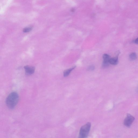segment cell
Returning <instances> with one entry per match:
<instances>
[{
    "mask_svg": "<svg viewBox=\"0 0 138 138\" xmlns=\"http://www.w3.org/2000/svg\"><path fill=\"white\" fill-rule=\"evenodd\" d=\"M134 42L135 44H138V38L135 40Z\"/></svg>",
    "mask_w": 138,
    "mask_h": 138,
    "instance_id": "obj_11",
    "label": "cell"
},
{
    "mask_svg": "<svg viewBox=\"0 0 138 138\" xmlns=\"http://www.w3.org/2000/svg\"><path fill=\"white\" fill-rule=\"evenodd\" d=\"M26 73L27 74L31 75L33 74L35 70V68L31 66H27L24 67Z\"/></svg>",
    "mask_w": 138,
    "mask_h": 138,
    "instance_id": "obj_5",
    "label": "cell"
},
{
    "mask_svg": "<svg viewBox=\"0 0 138 138\" xmlns=\"http://www.w3.org/2000/svg\"><path fill=\"white\" fill-rule=\"evenodd\" d=\"M76 67V66H74L72 68L65 70L64 72V77H67L71 73V71H73Z\"/></svg>",
    "mask_w": 138,
    "mask_h": 138,
    "instance_id": "obj_7",
    "label": "cell"
},
{
    "mask_svg": "<svg viewBox=\"0 0 138 138\" xmlns=\"http://www.w3.org/2000/svg\"></svg>",
    "mask_w": 138,
    "mask_h": 138,
    "instance_id": "obj_12",
    "label": "cell"
},
{
    "mask_svg": "<svg viewBox=\"0 0 138 138\" xmlns=\"http://www.w3.org/2000/svg\"><path fill=\"white\" fill-rule=\"evenodd\" d=\"M32 29V27H28L24 29L23 31L25 33H27L30 31Z\"/></svg>",
    "mask_w": 138,
    "mask_h": 138,
    "instance_id": "obj_9",
    "label": "cell"
},
{
    "mask_svg": "<svg viewBox=\"0 0 138 138\" xmlns=\"http://www.w3.org/2000/svg\"><path fill=\"white\" fill-rule=\"evenodd\" d=\"M91 127V124L90 122H88L83 126L80 129V137L83 138L87 137L89 133Z\"/></svg>",
    "mask_w": 138,
    "mask_h": 138,
    "instance_id": "obj_2",
    "label": "cell"
},
{
    "mask_svg": "<svg viewBox=\"0 0 138 138\" xmlns=\"http://www.w3.org/2000/svg\"><path fill=\"white\" fill-rule=\"evenodd\" d=\"M111 58L110 56L108 54H105L103 55V61L102 64V67L103 68H107L108 67L109 64V60Z\"/></svg>",
    "mask_w": 138,
    "mask_h": 138,
    "instance_id": "obj_4",
    "label": "cell"
},
{
    "mask_svg": "<svg viewBox=\"0 0 138 138\" xmlns=\"http://www.w3.org/2000/svg\"><path fill=\"white\" fill-rule=\"evenodd\" d=\"M19 99L18 94L16 92L11 93L7 97L6 101L7 107L10 109H13L18 104Z\"/></svg>",
    "mask_w": 138,
    "mask_h": 138,
    "instance_id": "obj_1",
    "label": "cell"
},
{
    "mask_svg": "<svg viewBox=\"0 0 138 138\" xmlns=\"http://www.w3.org/2000/svg\"><path fill=\"white\" fill-rule=\"evenodd\" d=\"M129 59L131 61H134L137 58V54L136 53H132L129 55Z\"/></svg>",
    "mask_w": 138,
    "mask_h": 138,
    "instance_id": "obj_8",
    "label": "cell"
},
{
    "mask_svg": "<svg viewBox=\"0 0 138 138\" xmlns=\"http://www.w3.org/2000/svg\"><path fill=\"white\" fill-rule=\"evenodd\" d=\"M135 120V118L130 114H128L124 122V125L127 127H130Z\"/></svg>",
    "mask_w": 138,
    "mask_h": 138,
    "instance_id": "obj_3",
    "label": "cell"
},
{
    "mask_svg": "<svg viewBox=\"0 0 138 138\" xmlns=\"http://www.w3.org/2000/svg\"><path fill=\"white\" fill-rule=\"evenodd\" d=\"M95 67L94 65H90L88 68L87 69V70L88 71H92L94 70L95 69Z\"/></svg>",
    "mask_w": 138,
    "mask_h": 138,
    "instance_id": "obj_10",
    "label": "cell"
},
{
    "mask_svg": "<svg viewBox=\"0 0 138 138\" xmlns=\"http://www.w3.org/2000/svg\"><path fill=\"white\" fill-rule=\"evenodd\" d=\"M119 53L118 52L116 56L113 58H111L109 60V63L110 64L113 65H117L118 63V56L119 55Z\"/></svg>",
    "mask_w": 138,
    "mask_h": 138,
    "instance_id": "obj_6",
    "label": "cell"
}]
</instances>
